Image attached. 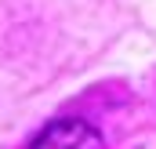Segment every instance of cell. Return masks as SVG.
Returning <instances> with one entry per match:
<instances>
[{"label": "cell", "instance_id": "cell-1", "mask_svg": "<svg viewBox=\"0 0 156 149\" xmlns=\"http://www.w3.org/2000/svg\"><path fill=\"white\" fill-rule=\"evenodd\" d=\"M29 149H105V138L87 120L62 116V120H51L37 138H33Z\"/></svg>", "mask_w": 156, "mask_h": 149}]
</instances>
